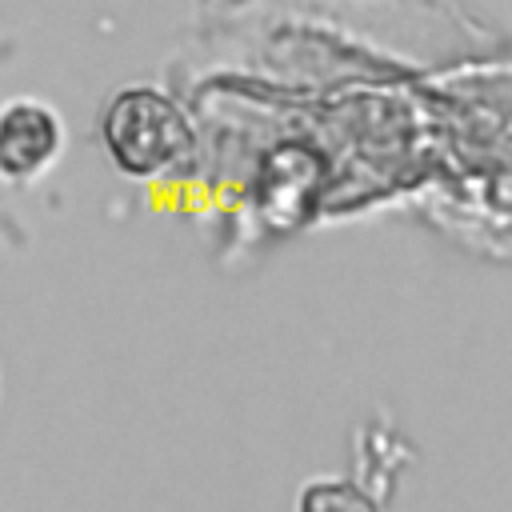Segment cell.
Instances as JSON below:
<instances>
[{
  "label": "cell",
  "instance_id": "6da1fadb",
  "mask_svg": "<svg viewBox=\"0 0 512 512\" xmlns=\"http://www.w3.org/2000/svg\"><path fill=\"white\" fill-rule=\"evenodd\" d=\"M100 144L128 180H180L196 156L192 108L160 84H128L100 112Z\"/></svg>",
  "mask_w": 512,
  "mask_h": 512
},
{
  "label": "cell",
  "instance_id": "7a4b0ae2",
  "mask_svg": "<svg viewBox=\"0 0 512 512\" xmlns=\"http://www.w3.org/2000/svg\"><path fill=\"white\" fill-rule=\"evenodd\" d=\"M64 144V120L40 96H12L0 104V184H36L60 164Z\"/></svg>",
  "mask_w": 512,
  "mask_h": 512
},
{
  "label": "cell",
  "instance_id": "3957f363",
  "mask_svg": "<svg viewBox=\"0 0 512 512\" xmlns=\"http://www.w3.org/2000/svg\"><path fill=\"white\" fill-rule=\"evenodd\" d=\"M296 512H380V504L352 480H312L300 492Z\"/></svg>",
  "mask_w": 512,
  "mask_h": 512
}]
</instances>
